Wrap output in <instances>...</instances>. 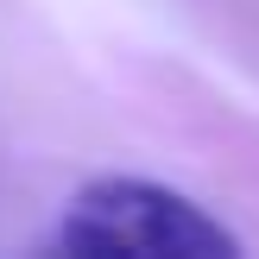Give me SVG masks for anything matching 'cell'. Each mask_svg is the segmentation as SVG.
Wrapping results in <instances>:
<instances>
[{"label": "cell", "instance_id": "cell-1", "mask_svg": "<svg viewBox=\"0 0 259 259\" xmlns=\"http://www.w3.org/2000/svg\"><path fill=\"white\" fill-rule=\"evenodd\" d=\"M57 247L76 259H234L240 240L164 184L101 177L70 196Z\"/></svg>", "mask_w": 259, "mask_h": 259}]
</instances>
